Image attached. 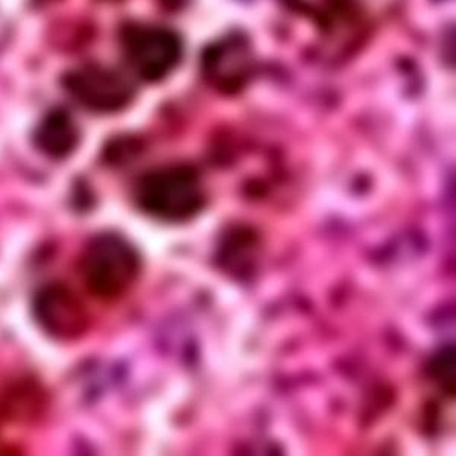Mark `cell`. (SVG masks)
<instances>
[{
  "label": "cell",
  "instance_id": "obj_1",
  "mask_svg": "<svg viewBox=\"0 0 456 456\" xmlns=\"http://www.w3.org/2000/svg\"><path fill=\"white\" fill-rule=\"evenodd\" d=\"M134 198L142 212L165 223H186L206 204L197 171L183 165L146 172L135 184Z\"/></svg>",
  "mask_w": 456,
  "mask_h": 456
},
{
  "label": "cell",
  "instance_id": "obj_2",
  "mask_svg": "<svg viewBox=\"0 0 456 456\" xmlns=\"http://www.w3.org/2000/svg\"><path fill=\"white\" fill-rule=\"evenodd\" d=\"M81 274L94 297L116 300L125 296L139 279L141 257L120 234H98L84 249Z\"/></svg>",
  "mask_w": 456,
  "mask_h": 456
},
{
  "label": "cell",
  "instance_id": "obj_3",
  "mask_svg": "<svg viewBox=\"0 0 456 456\" xmlns=\"http://www.w3.org/2000/svg\"><path fill=\"white\" fill-rule=\"evenodd\" d=\"M125 60L142 79L167 78L182 60V38L160 25H131L122 36Z\"/></svg>",
  "mask_w": 456,
  "mask_h": 456
},
{
  "label": "cell",
  "instance_id": "obj_4",
  "mask_svg": "<svg viewBox=\"0 0 456 456\" xmlns=\"http://www.w3.org/2000/svg\"><path fill=\"white\" fill-rule=\"evenodd\" d=\"M64 86L75 101L96 113L120 111L134 94V88L124 75L99 66L73 70L64 79Z\"/></svg>",
  "mask_w": 456,
  "mask_h": 456
},
{
  "label": "cell",
  "instance_id": "obj_5",
  "mask_svg": "<svg viewBox=\"0 0 456 456\" xmlns=\"http://www.w3.org/2000/svg\"><path fill=\"white\" fill-rule=\"evenodd\" d=\"M34 316L38 326L58 341L78 339L87 329V312L70 288L51 283L34 298Z\"/></svg>",
  "mask_w": 456,
  "mask_h": 456
},
{
  "label": "cell",
  "instance_id": "obj_6",
  "mask_svg": "<svg viewBox=\"0 0 456 456\" xmlns=\"http://www.w3.org/2000/svg\"><path fill=\"white\" fill-rule=\"evenodd\" d=\"M36 143L53 159H64L78 145V130L66 111H53L38 125Z\"/></svg>",
  "mask_w": 456,
  "mask_h": 456
},
{
  "label": "cell",
  "instance_id": "obj_7",
  "mask_svg": "<svg viewBox=\"0 0 456 456\" xmlns=\"http://www.w3.org/2000/svg\"><path fill=\"white\" fill-rule=\"evenodd\" d=\"M455 348L446 347L436 353L430 359L429 374L440 385V388L449 395H455L456 391V370H455Z\"/></svg>",
  "mask_w": 456,
  "mask_h": 456
},
{
  "label": "cell",
  "instance_id": "obj_8",
  "mask_svg": "<svg viewBox=\"0 0 456 456\" xmlns=\"http://www.w3.org/2000/svg\"><path fill=\"white\" fill-rule=\"evenodd\" d=\"M38 391L28 387H19L12 389L10 395H6V400H2V408H5L6 414L10 415V419L20 420V419H28L31 415L36 414L38 411Z\"/></svg>",
  "mask_w": 456,
  "mask_h": 456
}]
</instances>
